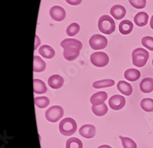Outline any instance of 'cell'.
<instances>
[{"instance_id":"cell-15","label":"cell","mask_w":153,"mask_h":148,"mask_svg":"<svg viewBox=\"0 0 153 148\" xmlns=\"http://www.w3.org/2000/svg\"><path fill=\"white\" fill-rule=\"evenodd\" d=\"M64 58L68 61H74L80 55V50L75 48H68L64 50Z\"/></svg>"},{"instance_id":"cell-26","label":"cell","mask_w":153,"mask_h":148,"mask_svg":"<svg viewBox=\"0 0 153 148\" xmlns=\"http://www.w3.org/2000/svg\"><path fill=\"white\" fill-rule=\"evenodd\" d=\"M141 108L144 111L152 112L153 111V99L152 98H144L140 103Z\"/></svg>"},{"instance_id":"cell-11","label":"cell","mask_w":153,"mask_h":148,"mask_svg":"<svg viewBox=\"0 0 153 148\" xmlns=\"http://www.w3.org/2000/svg\"><path fill=\"white\" fill-rule=\"evenodd\" d=\"M110 13L115 19L120 20L123 19L126 16V11L125 8L121 5H115L110 9Z\"/></svg>"},{"instance_id":"cell-4","label":"cell","mask_w":153,"mask_h":148,"mask_svg":"<svg viewBox=\"0 0 153 148\" xmlns=\"http://www.w3.org/2000/svg\"><path fill=\"white\" fill-rule=\"evenodd\" d=\"M110 61L107 54L102 52H97L91 55V61L93 65L98 68H103L106 66Z\"/></svg>"},{"instance_id":"cell-33","label":"cell","mask_w":153,"mask_h":148,"mask_svg":"<svg viewBox=\"0 0 153 148\" xmlns=\"http://www.w3.org/2000/svg\"><path fill=\"white\" fill-rule=\"evenodd\" d=\"M41 44V40L40 38H38V35H35V49H37V48L38 47V46Z\"/></svg>"},{"instance_id":"cell-8","label":"cell","mask_w":153,"mask_h":148,"mask_svg":"<svg viewBox=\"0 0 153 148\" xmlns=\"http://www.w3.org/2000/svg\"><path fill=\"white\" fill-rule=\"evenodd\" d=\"M50 16L57 22H61L66 17V12L59 5H54L50 9Z\"/></svg>"},{"instance_id":"cell-22","label":"cell","mask_w":153,"mask_h":148,"mask_svg":"<svg viewBox=\"0 0 153 148\" xmlns=\"http://www.w3.org/2000/svg\"><path fill=\"white\" fill-rule=\"evenodd\" d=\"M46 68V63L39 56H34L33 71L35 72H42Z\"/></svg>"},{"instance_id":"cell-30","label":"cell","mask_w":153,"mask_h":148,"mask_svg":"<svg viewBox=\"0 0 153 148\" xmlns=\"http://www.w3.org/2000/svg\"><path fill=\"white\" fill-rule=\"evenodd\" d=\"M142 45L146 49L153 51V38L150 36H146L142 39Z\"/></svg>"},{"instance_id":"cell-10","label":"cell","mask_w":153,"mask_h":148,"mask_svg":"<svg viewBox=\"0 0 153 148\" xmlns=\"http://www.w3.org/2000/svg\"><path fill=\"white\" fill-rule=\"evenodd\" d=\"M107 93L105 91H100L93 94L91 98V103L93 105H100L104 104L107 99Z\"/></svg>"},{"instance_id":"cell-1","label":"cell","mask_w":153,"mask_h":148,"mask_svg":"<svg viewBox=\"0 0 153 148\" xmlns=\"http://www.w3.org/2000/svg\"><path fill=\"white\" fill-rule=\"evenodd\" d=\"M98 27L100 31L106 35H110L116 29L115 22L110 16L104 15L101 16L98 22Z\"/></svg>"},{"instance_id":"cell-9","label":"cell","mask_w":153,"mask_h":148,"mask_svg":"<svg viewBox=\"0 0 153 148\" xmlns=\"http://www.w3.org/2000/svg\"><path fill=\"white\" fill-rule=\"evenodd\" d=\"M79 133L82 137L91 139L96 135V128L92 124H85L80 127Z\"/></svg>"},{"instance_id":"cell-29","label":"cell","mask_w":153,"mask_h":148,"mask_svg":"<svg viewBox=\"0 0 153 148\" xmlns=\"http://www.w3.org/2000/svg\"><path fill=\"white\" fill-rule=\"evenodd\" d=\"M80 25L77 23H71L67 28V34H68V36H74L80 31Z\"/></svg>"},{"instance_id":"cell-13","label":"cell","mask_w":153,"mask_h":148,"mask_svg":"<svg viewBox=\"0 0 153 148\" xmlns=\"http://www.w3.org/2000/svg\"><path fill=\"white\" fill-rule=\"evenodd\" d=\"M61 47L64 49H68V48H75L78 50H81L82 43L79 40H76L74 38H67L62 41L61 43Z\"/></svg>"},{"instance_id":"cell-2","label":"cell","mask_w":153,"mask_h":148,"mask_svg":"<svg viewBox=\"0 0 153 148\" xmlns=\"http://www.w3.org/2000/svg\"><path fill=\"white\" fill-rule=\"evenodd\" d=\"M149 58V54L146 50L142 48H138L132 52V58L133 65L139 68L145 66Z\"/></svg>"},{"instance_id":"cell-18","label":"cell","mask_w":153,"mask_h":148,"mask_svg":"<svg viewBox=\"0 0 153 148\" xmlns=\"http://www.w3.org/2000/svg\"><path fill=\"white\" fill-rule=\"evenodd\" d=\"M38 52L42 57L48 58V59L52 58L55 55V52H54V49L51 46H47V45H44V46H41Z\"/></svg>"},{"instance_id":"cell-12","label":"cell","mask_w":153,"mask_h":148,"mask_svg":"<svg viewBox=\"0 0 153 148\" xmlns=\"http://www.w3.org/2000/svg\"><path fill=\"white\" fill-rule=\"evenodd\" d=\"M48 85L53 89H59L64 84V78L61 75H54L48 78Z\"/></svg>"},{"instance_id":"cell-36","label":"cell","mask_w":153,"mask_h":148,"mask_svg":"<svg viewBox=\"0 0 153 148\" xmlns=\"http://www.w3.org/2000/svg\"><path fill=\"white\" fill-rule=\"evenodd\" d=\"M152 65H153V59H152Z\"/></svg>"},{"instance_id":"cell-27","label":"cell","mask_w":153,"mask_h":148,"mask_svg":"<svg viewBox=\"0 0 153 148\" xmlns=\"http://www.w3.org/2000/svg\"><path fill=\"white\" fill-rule=\"evenodd\" d=\"M35 104L38 108H45L49 105L50 100L47 97H36L35 98Z\"/></svg>"},{"instance_id":"cell-3","label":"cell","mask_w":153,"mask_h":148,"mask_svg":"<svg viewBox=\"0 0 153 148\" xmlns=\"http://www.w3.org/2000/svg\"><path fill=\"white\" fill-rule=\"evenodd\" d=\"M77 125L74 119L71 117L63 119L59 124V130L64 136H72L76 131Z\"/></svg>"},{"instance_id":"cell-24","label":"cell","mask_w":153,"mask_h":148,"mask_svg":"<svg viewBox=\"0 0 153 148\" xmlns=\"http://www.w3.org/2000/svg\"><path fill=\"white\" fill-rule=\"evenodd\" d=\"M115 81L112 79H105L95 81L93 84V87L94 88H103V87H109L114 85Z\"/></svg>"},{"instance_id":"cell-31","label":"cell","mask_w":153,"mask_h":148,"mask_svg":"<svg viewBox=\"0 0 153 148\" xmlns=\"http://www.w3.org/2000/svg\"><path fill=\"white\" fill-rule=\"evenodd\" d=\"M129 2L136 9H143L146 5V0H129Z\"/></svg>"},{"instance_id":"cell-28","label":"cell","mask_w":153,"mask_h":148,"mask_svg":"<svg viewBox=\"0 0 153 148\" xmlns=\"http://www.w3.org/2000/svg\"><path fill=\"white\" fill-rule=\"evenodd\" d=\"M120 139L122 141L123 148H137L136 142L131 138L120 136Z\"/></svg>"},{"instance_id":"cell-6","label":"cell","mask_w":153,"mask_h":148,"mask_svg":"<svg viewBox=\"0 0 153 148\" xmlns=\"http://www.w3.org/2000/svg\"><path fill=\"white\" fill-rule=\"evenodd\" d=\"M89 44L94 50H101V49H104L107 46L108 42L105 36L96 34L90 38Z\"/></svg>"},{"instance_id":"cell-32","label":"cell","mask_w":153,"mask_h":148,"mask_svg":"<svg viewBox=\"0 0 153 148\" xmlns=\"http://www.w3.org/2000/svg\"><path fill=\"white\" fill-rule=\"evenodd\" d=\"M66 2L71 5H77L81 3L82 0H66Z\"/></svg>"},{"instance_id":"cell-34","label":"cell","mask_w":153,"mask_h":148,"mask_svg":"<svg viewBox=\"0 0 153 148\" xmlns=\"http://www.w3.org/2000/svg\"><path fill=\"white\" fill-rule=\"evenodd\" d=\"M150 26H151L152 29H153V16H152L151 19H150Z\"/></svg>"},{"instance_id":"cell-7","label":"cell","mask_w":153,"mask_h":148,"mask_svg":"<svg viewBox=\"0 0 153 148\" xmlns=\"http://www.w3.org/2000/svg\"><path fill=\"white\" fill-rule=\"evenodd\" d=\"M126 105V99L122 95H113L109 100V105L114 111L122 109Z\"/></svg>"},{"instance_id":"cell-5","label":"cell","mask_w":153,"mask_h":148,"mask_svg":"<svg viewBox=\"0 0 153 148\" xmlns=\"http://www.w3.org/2000/svg\"><path fill=\"white\" fill-rule=\"evenodd\" d=\"M64 115V110L61 106H52L45 112V117L48 121L55 123L58 121Z\"/></svg>"},{"instance_id":"cell-23","label":"cell","mask_w":153,"mask_h":148,"mask_svg":"<svg viewBox=\"0 0 153 148\" xmlns=\"http://www.w3.org/2000/svg\"><path fill=\"white\" fill-rule=\"evenodd\" d=\"M92 111L95 115L98 117H101L106 114L108 111L107 105L103 104L100 105H93L92 106Z\"/></svg>"},{"instance_id":"cell-14","label":"cell","mask_w":153,"mask_h":148,"mask_svg":"<svg viewBox=\"0 0 153 148\" xmlns=\"http://www.w3.org/2000/svg\"><path fill=\"white\" fill-rule=\"evenodd\" d=\"M139 87L142 92L149 94L153 91V79L152 78H145L140 84Z\"/></svg>"},{"instance_id":"cell-17","label":"cell","mask_w":153,"mask_h":148,"mask_svg":"<svg viewBox=\"0 0 153 148\" xmlns=\"http://www.w3.org/2000/svg\"><path fill=\"white\" fill-rule=\"evenodd\" d=\"M117 88L122 94L126 96H129L132 93V87L131 84L125 81H120L117 84Z\"/></svg>"},{"instance_id":"cell-20","label":"cell","mask_w":153,"mask_h":148,"mask_svg":"<svg viewBox=\"0 0 153 148\" xmlns=\"http://www.w3.org/2000/svg\"><path fill=\"white\" fill-rule=\"evenodd\" d=\"M140 76H141L140 72L138 71L137 69H134V68L126 70L124 73L125 78L127 81H136L138 79H139Z\"/></svg>"},{"instance_id":"cell-19","label":"cell","mask_w":153,"mask_h":148,"mask_svg":"<svg viewBox=\"0 0 153 148\" xmlns=\"http://www.w3.org/2000/svg\"><path fill=\"white\" fill-rule=\"evenodd\" d=\"M133 29V24L129 20H123L119 25V30L123 35H128Z\"/></svg>"},{"instance_id":"cell-25","label":"cell","mask_w":153,"mask_h":148,"mask_svg":"<svg viewBox=\"0 0 153 148\" xmlns=\"http://www.w3.org/2000/svg\"><path fill=\"white\" fill-rule=\"evenodd\" d=\"M66 148H83V143L76 138H71L67 141Z\"/></svg>"},{"instance_id":"cell-35","label":"cell","mask_w":153,"mask_h":148,"mask_svg":"<svg viewBox=\"0 0 153 148\" xmlns=\"http://www.w3.org/2000/svg\"><path fill=\"white\" fill-rule=\"evenodd\" d=\"M98 148H112V147L110 146H109V145H102V146H100Z\"/></svg>"},{"instance_id":"cell-21","label":"cell","mask_w":153,"mask_h":148,"mask_svg":"<svg viewBox=\"0 0 153 148\" xmlns=\"http://www.w3.org/2000/svg\"><path fill=\"white\" fill-rule=\"evenodd\" d=\"M34 92L35 94H45L47 92L48 88L43 81L39 79H34Z\"/></svg>"},{"instance_id":"cell-16","label":"cell","mask_w":153,"mask_h":148,"mask_svg":"<svg viewBox=\"0 0 153 148\" xmlns=\"http://www.w3.org/2000/svg\"><path fill=\"white\" fill-rule=\"evenodd\" d=\"M149 21L148 14L145 12H140L138 14H136L134 17V22L136 24V25L139 27L145 26L147 25Z\"/></svg>"}]
</instances>
